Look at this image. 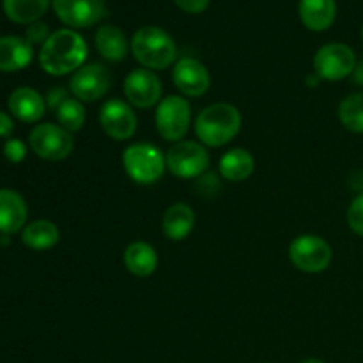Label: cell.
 Instances as JSON below:
<instances>
[{
	"instance_id": "obj_1",
	"label": "cell",
	"mask_w": 363,
	"mask_h": 363,
	"mask_svg": "<svg viewBox=\"0 0 363 363\" xmlns=\"http://www.w3.org/2000/svg\"><path fill=\"white\" fill-rule=\"evenodd\" d=\"M87 55V41L73 28H60L39 50V66L52 77H66L85 66Z\"/></svg>"
},
{
	"instance_id": "obj_2",
	"label": "cell",
	"mask_w": 363,
	"mask_h": 363,
	"mask_svg": "<svg viewBox=\"0 0 363 363\" xmlns=\"http://www.w3.org/2000/svg\"><path fill=\"white\" fill-rule=\"evenodd\" d=\"M241 112L230 103H213L206 106L195 119V135L206 147L218 149L240 135Z\"/></svg>"
},
{
	"instance_id": "obj_3",
	"label": "cell",
	"mask_w": 363,
	"mask_h": 363,
	"mask_svg": "<svg viewBox=\"0 0 363 363\" xmlns=\"http://www.w3.org/2000/svg\"><path fill=\"white\" fill-rule=\"evenodd\" d=\"M130 50L142 67L163 71L177 62V46L172 35L162 27H140L130 41Z\"/></svg>"
},
{
	"instance_id": "obj_4",
	"label": "cell",
	"mask_w": 363,
	"mask_h": 363,
	"mask_svg": "<svg viewBox=\"0 0 363 363\" xmlns=\"http://www.w3.org/2000/svg\"><path fill=\"white\" fill-rule=\"evenodd\" d=\"M123 167L133 183L151 186L158 183L167 170L165 152L149 142L130 144L123 151Z\"/></svg>"
},
{
	"instance_id": "obj_5",
	"label": "cell",
	"mask_w": 363,
	"mask_h": 363,
	"mask_svg": "<svg viewBox=\"0 0 363 363\" xmlns=\"http://www.w3.org/2000/svg\"><path fill=\"white\" fill-rule=\"evenodd\" d=\"M155 124L163 140L172 144L183 140L191 124V106L188 99L179 94L165 96L156 106Z\"/></svg>"
},
{
	"instance_id": "obj_6",
	"label": "cell",
	"mask_w": 363,
	"mask_h": 363,
	"mask_svg": "<svg viewBox=\"0 0 363 363\" xmlns=\"http://www.w3.org/2000/svg\"><path fill=\"white\" fill-rule=\"evenodd\" d=\"M333 252L328 241L315 234H301L289 245V261L300 272L315 275L323 273L332 264Z\"/></svg>"
},
{
	"instance_id": "obj_7",
	"label": "cell",
	"mask_w": 363,
	"mask_h": 363,
	"mask_svg": "<svg viewBox=\"0 0 363 363\" xmlns=\"http://www.w3.org/2000/svg\"><path fill=\"white\" fill-rule=\"evenodd\" d=\"M28 147L38 158L46 162H62L69 158L74 149L73 133L53 123L34 126L28 135Z\"/></svg>"
},
{
	"instance_id": "obj_8",
	"label": "cell",
	"mask_w": 363,
	"mask_h": 363,
	"mask_svg": "<svg viewBox=\"0 0 363 363\" xmlns=\"http://www.w3.org/2000/svg\"><path fill=\"white\" fill-rule=\"evenodd\" d=\"M167 170L179 179H195L209 169V152L206 145L195 140H181L165 152Z\"/></svg>"
},
{
	"instance_id": "obj_9",
	"label": "cell",
	"mask_w": 363,
	"mask_h": 363,
	"mask_svg": "<svg viewBox=\"0 0 363 363\" xmlns=\"http://www.w3.org/2000/svg\"><path fill=\"white\" fill-rule=\"evenodd\" d=\"M357 64V53L346 43L323 45L314 55L315 74L326 82L344 80L353 74Z\"/></svg>"
},
{
	"instance_id": "obj_10",
	"label": "cell",
	"mask_w": 363,
	"mask_h": 363,
	"mask_svg": "<svg viewBox=\"0 0 363 363\" xmlns=\"http://www.w3.org/2000/svg\"><path fill=\"white\" fill-rule=\"evenodd\" d=\"M99 126L112 140H130L137 133V113L133 106L124 99H106L99 108Z\"/></svg>"
},
{
	"instance_id": "obj_11",
	"label": "cell",
	"mask_w": 363,
	"mask_h": 363,
	"mask_svg": "<svg viewBox=\"0 0 363 363\" xmlns=\"http://www.w3.org/2000/svg\"><path fill=\"white\" fill-rule=\"evenodd\" d=\"M112 87V73L101 62L85 64L74 71L69 80V89L82 103H92L105 98Z\"/></svg>"
},
{
	"instance_id": "obj_12",
	"label": "cell",
	"mask_w": 363,
	"mask_h": 363,
	"mask_svg": "<svg viewBox=\"0 0 363 363\" xmlns=\"http://www.w3.org/2000/svg\"><path fill=\"white\" fill-rule=\"evenodd\" d=\"M123 91L126 101L140 110L158 106V103L163 99L162 80L155 71L145 69V67L130 71V74L124 78Z\"/></svg>"
},
{
	"instance_id": "obj_13",
	"label": "cell",
	"mask_w": 363,
	"mask_h": 363,
	"mask_svg": "<svg viewBox=\"0 0 363 363\" xmlns=\"http://www.w3.org/2000/svg\"><path fill=\"white\" fill-rule=\"evenodd\" d=\"M57 18L67 28H89L106 14V0H52Z\"/></svg>"
},
{
	"instance_id": "obj_14",
	"label": "cell",
	"mask_w": 363,
	"mask_h": 363,
	"mask_svg": "<svg viewBox=\"0 0 363 363\" xmlns=\"http://www.w3.org/2000/svg\"><path fill=\"white\" fill-rule=\"evenodd\" d=\"M172 82L184 98H201L211 87V74L201 60L183 57L174 64Z\"/></svg>"
},
{
	"instance_id": "obj_15",
	"label": "cell",
	"mask_w": 363,
	"mask_h": 363,
	"mask_svg": "<svg viewBox=\"0 0 363 363\" xmlns=\"http://www.w3.org/2000/svg\"><path fill=\"white\" fill-rule=\"evenodd\" d=\"M28 208L25 199L11 188H0V234L13 236L27 225Z\"/></svg>"
},
{
	"instance_id": "obj_16",
	"label": "cell",
	"mask_w": 363,
	"mask_h": 363,
	"mask_svg": "<svg viewBox=\"0 0 363 363\" xmlns=\"http://www.w3.org/2000/svg\"><path fill=\"white\" fill-rule=\"evenodd\" d=\"M11 116L27 124L39 123L46 112V99L32 87L14 89L7 99Z\"/></svg>"
},
{
	"instance_id": "obj_17",
	"label": "cell",
	"mask_w": 363,
	"mask_h": 363,
	"mask_svg": "<svg viewBox=\"0 0 363 363\" xmlns=\"http://www.w3.org/2000/svg\"><path fill=\"white\" fill-rule=\"evenodd\" d=\"M34 46L20 35H2L0 38V71L16 73L32 62Z\"/></svg>"
},
{
	"instance_id": "obj_18",
	"label": "cell",
	"mask_w": 363,
	"mask_h": 363,
	"mask_svg": "<svg viewBox=\"0 0 363 363\" xmlns=\"http://www.w3.org/2000/svg\"><path fill=\"white\" fill-rule=\"evenodd\" d=\"M195 227V211L184 202H176L163 213L162 229L167 240L179 243L191 234Z\"/></svg>"
},
{
	"instance_id": "obj_19",
	"label": "cell",
	"mask_w": 363,
	"mask_h": 363,
	"mask_svg": "<svg viewBox=\"0 0 363 363\" xmlns=\"http://www.w3.org/2000/svg\"><path fill=\"white\" fill-rule=\"evenodd\" d=\"M300 20L308 30L325 32L333 25L337 16L335 0H300L298 4Z\"/></svg>"
},
{
	"instance_id": "obj_20",
	"label": "cell",
	"mask_w": 363,
	"mask_h": 363,
	"mask_svg": "<svg viewBox=\"0 0 363 363\" xmlns=\"http://www.w3.org/2000/svg\"><path fill=\"white\" fill-rule=\"evenodd\" d=\"M96 50L108 62H123L130 52V41L126 34L116 25H101L94 35Z\"/></svg>"
},
{
	"instance_id": "obj_21",
	"label": "cell",
	"mask_w": 363,
	"mask_h": 363,
	"mask_svg": "<svg viewBox=\"0 0 363 363\" xmlns=\"http://www.w3.org/2000/svg\"><path fill=\"white\" fill-rule=\"evenodd\" d=\"M124 268L138 279H147L158 268V254L155 247L145 241H133L123 254Z\"/></svg>"
},
{
	"instance_id": "obj_22",
	"label": "cell",
	"mask_w": 363,
	"mask_h": 363,
	"mask_svg": "<svg viewBox=\"0 0 363 363\" xmlns=\"http://www.w3.org/2000/svg\"><path fill=\"white\" fill-rule=\"evenodd\" d=\"M218 170L220 176L229 181V183H241V181H247L254 174L255 160L248 149H230L220 158Z\"/></svg>"
},
{
	"instance_id": "obj_23",
	"label": "cell",
	"mask_w": 363,
	"mask_h": 363,
	"mask_svg": "<svg viewBox=\"0 0 363 363\" xmlns=\"http://www.w3.org/2000/svg\"><path fill=\"white\" fill-rule=\"evenodd\" d=\"M60 240L59 227L50 220H35L27 223L21 230V243L30 250H50Z\"/></svg>"
},
{
	"instance_id": "obj_24",
	"label": "cell",
	"mask_w": 363,
	"mask_h": 363,
	"mask_svg": "<svg viewBox=\"0 0 363 363\" xmlns=\"http://www.w3.org/2000/svg\"><path fill=\"white\" fill-rule=\"evenodd\" d=\"M52 0H2L6 16L13 23L30 25L41 20Z\"/></svg>"
},
{
	"instance_id": "obj_25",
	"label": "cell",
	"mask_w": 363,
	"mask_h": 363,
	"mask_svg": "<svg viewBox=\"0 0 363 363\" xmlns=\"http://www.w3.org/2000/svg\"><path fill=\"white\" fill-rule=\"evenodd\" d=\"M55 117L59 126H62L69 133H77V131H80L84 128L87 113H85V106L80 99L66 98L57 106Z\"/></svg>"
},
{
	"instance_id": "obj_26",
	"label": "cell",
	"mask_w": 363,
	"mask_h": 363,
	"mask_svg": "<svg viewBox=\"0 0 363 363\" xmlns=\"http://www.w3.org/2000/svg\"><path fill=\"white\" fill-rule=\"evenodd\" d=\"M339 121L351 133H363V92H354L340 101Z\"/></svg>"
},
{
	"instance_id": "obj_27",
	"label": "cell",
	"mask_w": 363,
	"mask_h": 363,
	"mask_svg": "<svg viewBox=\"0 0 363 363\" xmlns=\"http://www.w3.org/2000/svg\"><path fill=\"white\" fill-rule=\"evenodd\" d=\"M347 225L358 236H363V191L353 199L347 208Z\"/></svg>"
},
{
	"instance_id": "obj_28",
	"label": "cell",
	"mask_w": 363,
	"mask_h": 363,
	"mask_svg": "<svg viewBox=\"0 0 363 363\" xmlns=\"http://www.w3.org/2000/svg\"><path fill=\"white\" fill-rule=\"evenodd\" d=\"M2 151L7 162L21 163L25 160V156H27V145L20 138H7Z\"/></svg>"
},
{
	"instance_id": "obj_29",
	"label": "cell",
	"mask_w": 363,
	"mask_h": 363,
	"mask_svg": "<svg viewBox=\"0 0 363 363\" xmlns=\"http://www.w3.org/2000/svg\"><path fill=\"white\" fill-rule=\"evenodd\" d=\"M52 35L50 32L48 25L43 23V21H34V23L27 25V30H25V39L30 43L32 46L34 45H45L48 41V38Z\"/></svg>"
},
{
	"instance_id": "obj_30",
	"label": "cell",
	"mask_w": 363,
	"mask_h": 363,
	"mask_svg": "<svg viewBox=\"0 0 363 363\" xmlns=\"http://www.w3.org/2000/svg\"><path fill=\"white\" fill-rule=\"evenodd\" d=\"M209 2H211V0H174V4L188 14L204 13L209 7Z\"/></svg>"
},
{
	"instance_id": "obj_31",
	"label": "cell",
	"mask_w": 363,
	"mask_h": 363,
	"mask_svg": "<svg viewBox=\"0 0 363 363\" xmlns=\"http://www.w3.org/2000/svg\"><path fill=\"white\" fill-rule=\"evenodd\" d=\"M14 131V121L9 113L2 112L0 110V138L11 137V133Z\"/></svg>"
},
{
	"instance_id": "obj_32",
	"label": "cell",
	"mask_w": 363,
	"mask_h": 363,
	"mask_svg": "<svg viewBox=\"0 0 363 363\" xmlns=\"http://www.w3.org/2000/svg\"><path fill=\"white\" fill-rule=\"evenodd\" d=\"M66 92H64V89H52V91L48 92V96H46V101H48V106L50 108H55L60 105V103L66 99Z\"/></svg>"
},
{
	"instance_id": "obj_33",
	"label": "cell",
	"mask_w": 363,
	"mask_h": 363,
	"mask_svg": "<svg viewBox=\"0 0 363 363\" xmlns=\"http://www.w3.org/2000/svg\"><path fill=\"white\" fill-rule=\"evenodd\" d=\"M353 78H354V82H357V85H362L363 87V60L360 64H357V67H354Z\"/></svg>"
},
{
	"instance_id": "obj_34",
	"label": "cell",
	"mask_w": 363,
	"mask_h": 363,
	"mask_svg": "<svg viewBox=\"0 0 363 363\" xmlns=\"http://www.w3.org/2000/svg\"><path fill=\"white\" fill-rule=\"evenodd\" d=\"M300 363H325L323 360H319V358H307V360L300 362Z\"/></svg>"
},
{
	"instance_id": "obj_35",
	"label": "cell",
	"mask_w": 363,
	"mask_h": 363,
	"mask_svg": "<svg viewBox=\"0 0 363 363\" xmlns=\"http://www.w3.org/2000/svg\"><path fill=\"white\" fill-rule=\"evenodd\" d=\"M362 41H363V27H362Z\"/></svg>"
}]
</instances>
